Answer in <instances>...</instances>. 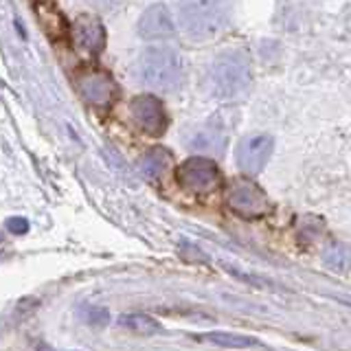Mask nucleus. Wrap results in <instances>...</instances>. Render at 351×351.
<instances>
[{
  "instance_id": "obj_12",
  "label": "nucleus",
  "mask_w": 351,
  "mask_h": 351,
  "mask_svg": "<svg viewBox=\"0 0 351 351\" xmlns=\"http://www.w3.org/2000/svg\"><path fill=\"white\" fill-rule=\"evenodd\" d=\"M224 143H226V136H224V132L219 130V125L206 123V125L195 130V134L189 141V147L195 149V152H208V154H213V152L222 149Z\"/></svg>"
},
{
  "instance_id": "obj_16",
  "label": "nucleus",
  "mask_w": 351,
  "mask_h": 351,
  "mask_svg": "<svg viewBox=\"0 0 351 351\" xmlns=\"http://www.w3.org/2000/svg\"><path fill=\"white\" fill-rule=\"evenodd\" d=\"M167 162H169V154L156 147V149H149L145 156L141 158V171L143 176L147 178H158V176L167 169Z\"/></svg>"
},
{
  "instance_id": "obj_7",
  "label": "nucleus",
  "mask_w": 351,
  "mask_h": 351,
  "mask_svg": "<svg viewBox=\"0 0 351 351\" xmlns=\"http://www.w3.org/2000/svg\"><path fill=\"white\" fill-rule=\"evenodd\" d=\"M130 112H132V119H134V123L152 136H160L165 128H167L165 108L154 95H138L134 101H132Z\"/></svg>"
},
{
  "instance_id": "obj_13",
  "label": "nucleus",
  "mask_w": 351,
  "mask_h": 351,
  "mask_svg": "<svg viewBox=\"0 0 351 351\" xmlns=\"http://www.w3.org/2000/svg\"><path fill=\"white\" fill-rule=\"evenodd\" d=\"M204 343H211L215 347H224V349H248V347H255L257 340L244 336V334H235V332H208L197 336Z\"/></svg>"
},
{
  "instance_id": "obj_2",
  "label": "nucleus",
  "mask_w": 351,
  "mask_h": 351,
  "mask_svg": "<svg viewBox=\"0 0 351 351\" xmlns=\"http://www.w3.org/2000/svg\"><path fill=\"white\" fill-rule=\"evenodd\" d=\"M138 80L162 93L178 90L184 82V62L171 47H149L136 62Z\"/></svg>"
},
{
  "instance_id": "obj_10",
  "label": "nucleus",
  "mask_w": 351,
  "mask_h": 351,
  "mask_svg": "<svg viewBox=\"0 0 351 351\" xmlns=\"http://www.w3.org/2000/svg\"><path fill=\"white\" fill-rule=\"evenodd\" d=\"M73 38L77 47L88 53H99L106 47V29L97 16H80L73 25Z\"/></svg>"
},
{
  "instance_id": "obj_6",
  "label": "nucleus",
  "mask_w": 351,
  "mask_h": 351,
  "mask_svg": "<svg viewBox=\"0 0 351 351\" xmlns=\"http://www.w3.org/2000/svg\"><path fill=\"white\" fill-rule=\"evenodd\" d=\"M274 149V141L268 134H257V136H248L237 145L235 152V160L237 167L244 171L246 176H257L266 169V165L272 156Z\"/></svg>"
},
{
  "instance_id": "obj_11",
  "label": "nucleus",
  "mask_w": 351,
  "mask_h": 351,
  "mask_svg": "<svg viewBox=\"0 0 351 351\" xmlns=\"http://www.w3.org/2000/svg\"><path fill=\"white\" fill-rule=\"evenodd\" d=\"M36 14L40 16V25L42 29L49 33L51 40H62L69 36V22L60 14V9L55 5H33Z\"/></svg>"
},
{
  "instance_id": "obj_14",
  "label": "nucleus",
  "mask_w": 351,
  "mask_h": 351,
  "mask_svg": "<svg viewBox=\"0 0 351 351\" xmlns=\"http://www.w3.org/2000/svg\"><path fill=\"white\" fill-rule=\"evenodd\" d=\"M121 327H128L130 332H134L138 336H156L162 332V325L147 314H123L119 318Z\"/></svg>"
},
{
  "instance_id": "obj_17",
  "label": "nucleus",
  "mask_w": 351,
  "mask_h": 351,
  "mask_svg": "<svg viewBox=\"0 0 351 351\" xmlns=\"http://www.w3.org/2000/svg\"><path fill=\"white\" fill-rule=\"evenodd\" d=\"M7 228L11 230V233H27L29 228V222L25 217H11L7 222Z\"/></svg>"
},
{
  "instance_id": "obj_15",
  "label": "nucleus",
  "mask_w": 351,
  "mask_h": 351,
  "mask_svg": "<svg viewBox=\"0 0 351 351\" xmlns=\"http://www.w3.org/2000/svg\"><path fill=\"white\" fill-rule=\"evenodd\" d=\"M323 261L329 270L334 272H347L351 270V246L345 241H336L329 244L323 252Z\"/></svg>"
},
{
  "instance_id": "obj_3",
  "label": "nucleus",
  "mask_w": 351,
  "mask_h": 351,
  "mask_svg": "<svg viewBox=\"0 0 351 351\" xmlns=\"http://www.w3.org/2000/svg\"><path fill=\"white\" fill-rule=\"evenodd\" d=\"M180 27L195 40H211L230 25V7L215 0H191L178 5Z\"/></svg>"
},
{
  "instance_id": "obj_9",
  "label": "nucleus",
  "mask_w": 351,
  "mask_h": 351,
  "mask_svg": "<svg viewBox=\"0 0 351 351\" xmlns=\"http://www.w3.org/2000/svg\"><path fill=\"white\" fill-rule=\"evenodd\" d=\"M138 33L143 38H171L176 33V22L167 5H152L143 11L138 20Z\"/></svg>"
},
{
  "instance_id": "obj_5",
  "label": "nucleus",
  "mask_w": 351,
  "mask_h": 351,
  "mask_svg": "<svg viewBox=\"0 0 351 351\" xmlns=\"http://www.w3.org/2000/svg\"><path fill=\"white\" fill-rule=\"evenodd\" d=\"M226 202L239 217H261L270 211L268 195L263 193L255 182L250 180H235L226 193Z\"/></svg>"
},
{
  "instance_id": "obj_1",
  "label": "nucleus",
  "mask_w": 351,
  "mask_h": 351,
  "mask_svg": "<svg viewBox=\"0 0 351 351\" xmlns=\"http://www.w3.org/2000/svg\"><path fill=\"white\" fill-rule=\"evenodd\" d=\"M252 84V64L246 53L226 51L208 64L204 86L215 99H237Z\"/></svg>"
},
{
  "instance_id": "obj_8",
  "label": "nucleus",
  "mask_w": 351,
  "mask_h": 351,
  "mask_svg": "<svg viewBox=\"0 0 351 351\" xmlns=\"http://www.w3.org/2000/svg\"><path fill=\"white\" fill-rule=\"evenodd\" d=\"M80 95L93 106H110L117 97V84L104 71H88L77 77Z\"/></svg>"
},
{
  "instance_id": "obj_4",
  "label": "nucleus",
  "mask_w": 351,
  "mask_h": 351,
  "mask_svg": "<svg viewBox=\"0 0 351 351\" xmlns=\"http://www.w3.org/2000/svg\"><path fill=\"white\" fill-rule=\"evenodd\" d=\"M176 178H178L180 186H184L186 191L208 193L219 186L222 173H219L215 160L204 158V156H191L184 162H180L178 171H176Z\"/></svg>"
}]
</instances>
